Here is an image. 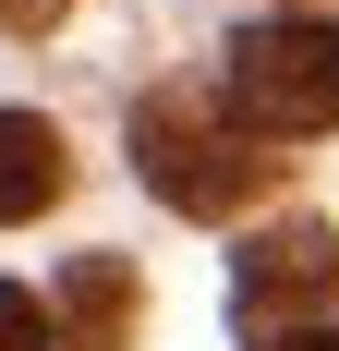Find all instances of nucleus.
Instances as JSON below:
<instances>
[{"label":"nucleus","instance_id":"nucleus-8","mask_svg":"<svg viewBox=\"0 0 339 351\" xmlns=\"http://www.w3.org/2000/svg\"><path fill=\"white\" fill-rule=\"evenodd\" d=\"M267 351H339V327H291V339H267Z\"/></svg>","mask_w":339,"mask_h":351},{"label":"nucleus","instance_id":"nucleus-7","mask_svg":"<svg viewBox=\"0 0 339 351\" xmlns=\"http://www.w3.org/2000/svg\"><path fill=\"white\" fill-rule=\"evenodd\" d=\"M61 12H73V0H0V36H49Z\"/></svg>","mask_w":339,"mask_h":351},{"label":"nucleus","instance_id":"nucleus-1","mask_svg":"<svg viewBox=\"0 0 339 351\" xmlns=\"http://www.w3.org/2000/svg\"><path fill=\"white\" fill-rule=\"evenodd\" d=\"M134 170L182 218H231V206L267 194V158H255V121H242L231 85H158V97H134Z\"/></svg>","mask_w":339,"mask_h":351},{"label":"nucleus","instance_id":"nucleus-4","mask_svg":"<svg viewBox=\"0 0 339 351\" xmlns=\"http://www.w3.org/2000/svg\"><path fill=\"white\" fill-rule=\"evenodd\" d=\"M134 303H145L134 254H73L49 291V327H61V351H134Z\"/></svg>","mask_w":339,"mask_h":351},{"label":"nucleus","instance_id":"nucleus-5","mask_svg":"<svg viewBox=\"0 0 339 351\" xmlns=\"http://www.w3.org/2000/svg\"><path fill=\"white\" fill-rule=\"evenodd\" d=\"M73 194V145L61 121H36V109H0V218H36Z\"/></svg>","mask_w":339,"mask_h":351},{"label":"nucleus","instance_id":"nucleus-6","mask_svg":"<svg viewBox=\"0 0 339 351\" xmlns=\"http://www.w3.org/2000/svg\"><path fill=\"white\" fill-rule=\"evenodd\" d=\"M49 339H61V327H49V303L0 279V351H49Z\"/></svg>","mask_w":339,"mask_h":351},{"label":"nucleus","instance_id":"nucleus-2","mask_svg":"<svg viewBox=\"0 0 339 351\" xmlns=\"http://www.w3.org/2000/svg\"><path fill=\"white\" fill-rule=\"evenodd\" d=\"M218 85L242 97V121L279 145L339 134V12H279V25H242Z\"/></svg>","mask_w":339,"mask_h":351},{"label":"nucleus","instance_id":"nucleus-3","mask_svg":"<svg viewBox=\"0 0 339 351\" xmlns=\"http://www.w3.org/2000/svg\"><path fill=\"white\" fill-rule=\"evenodd\" d=\"M315 315H339V230H315V218L255 230L242 267H231V327L267 351V339H291V327H315Z\"/></svg>","mask_w":339,"mask_h":351}]
</instances>
